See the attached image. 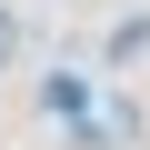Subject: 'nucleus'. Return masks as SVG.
<instances>
[{
	"instance_id": "nucleus-1",
	"label": "nucleus",
	"mask_w": 150,
	"mask_h": 150,
	"mask_svg": "<svg viewBox=\"0 0 150 150\" xmlns=\"http://www.w3.org/2000/svg\"><path fill=\"white\" fill-rule=\"evenodd\" d=\"M140 50H150V20H120L110 30V60H140Z\"/></svg>"
},
{
	"instance_id": "nucleus-2",
	"label": "nucleus",
	"mask_w": 150,
	"mask_h": 150,
	"mask_svg": "<svg viewBox=\"0 0 150 150\" xmlns=\"http://www.w3.org/2000/svg\"><path fill=\"white\" fill-rule=\"evenodd\" d=\"M10 60H20V10L0 0V70H10Z\"/></svg>"
}]
</instances>
